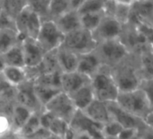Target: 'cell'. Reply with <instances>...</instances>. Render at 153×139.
<instances>
[{"label":"cell","instance_id":"39","mask_svg":"<svg viewBox=\"0 0 153 139\" xmlns=\"http://www.w3.org/2000/svg\"><path fill=\"white\" fill-rule=\"evenodd\" d=\"M117 3L114 0H105L104 1L102 7L103 15L105 16L114 17L116 10Z\"/></svg>","mask_w":153,"mask_h":139},{"label":"cell","instance_id":"32","mask_svg":"<svg viewBox=\"0 0 153 139\" xmlns=\"http://www.w3.org/2000/svg\"><path fill=\"white\" fill-rule=\"evenodd\" d=\"M69 127H70V125L67 121L61 119V118L54 117V118L49 124V127H48V130L51 134L55 135H58L64 138V136H65V134L68 130Z\"/></svg>","mask_w":153,"mask_h":139},{"label":"cell","instance_id":"18","mask_svg":"<svg viewBox=\"0 0 153 139\" xmlns=\"http://www.w3.org/2000/svg\"><path fill=\"white\" fill-rule=\"evenodd\" d=\"M82 111L91 120L102 125L111 120L108 109L107 103L100 101L97 99H95Z\"/></svg>","mask_w":153,"mask_h":139},{"label":"cell","instance_id":"47","mask_svg":"<svg viewBox=\"0 0 153 139\" xmlns=\"http://www.w3.org/2000/svg\"><path fill=\"white\" fill-rule=\"evenodd\" d=\"M44 139H64V138H61V137H59V136L58 135H53V134H49V135L47 136V137L45 138Z\"/></svg>","mask_w":153,"mask_h":139},{"label":"cell","instance_id":"37","mask_svg":"<svg viewBox=\"0 0 153 139\" xmlns=\"http://www.w3.org/2000/svg\"><path fill=\"white\" fill-rule=\"evenodd\" d=\"M12 131L10 117L1 114H0V136Z\"/></svg>","mask_w":153,"mask_h":139},{"label":"cell","instance_id":"22","mask_svg":"<svg viewBox=\"0 0 153 139\" xmlns=\"http://www.w3.org/2000/svg\"><path fill=\"white\" fill-rule=\"evenodd\" d=\"M32 113L31 110L15 102L10 115L12 131L17 132Z\"/></svg>","mask_w":153,"mask_h":139},{"label":"cell","instance_id":"48","mask_svg":"<svg viewBox=\"0 0 153 139\" xmlns=\"http://www.w3.org/2000/svg\"><path fill=\"white\" fill-rule=\"evenodd\" d=\"M40 1L48 7V5H49V2L51 1V0H40Z\"/></svg>","mask_w":153,"mask_h":139},{"label":"cell","instance_id":"8","mask_svg":"<svg viewBox=\"0 0 153 139\" xmlns=\"http://www.w3.org/2000/svg\"><path fill=\"white\" fill-rule=\"evenodd\" d=\"M43 109L52 113L55 117L61 118L69 123L77 110L70 95L62 91L49 100L43 106Z\"/></svg>","mask_w":153,"mask_h":139},{"label":"cell","instance_id":"23","mask_svg":"<svg viewBox=\"0 0 153 139\" xmlns=\"http://www.w3.org/2000/svg\"><path fill=\"white\" fill-rule=\"evenodd\" d=\"M20 43L19 34L13 27H4L0 29V55L10 49L12 46Z\"/></svg>","mask_w":153,"mask_h":139},{"label":"cell","instance_id":"44","mask_svg":"<svg viewBox=\"0 0 153 139\" xmlns=\"http://www.w3.org/2000/svg\"><path fill=\"white\" fill-rule=\"evenodd\" d=\"M85 0H69V4H70V8L71 10H78L79 7L82 5Z\"/></svg>","mask_w":153,"mask_h":139},{"label":"cell","instance_id":"29","mask_svg":"<svg viewBox=\"0 0 153 139\" xmlns=\"http://www.w3.org/2000/svg\"><path fill=\"white\" fill-rule=\"evenodd\" d=\"M102 12L84 13L80 15L81 26L82 28L93 32L98 27L103 17Z\"/></svg>","mask_w":153,"mask_h":139},{"label":"cell","instance_id":"34","mask_svg":"<svg viewBox=\"0 0 153 139\" xmlns=\"http://www.w3.org/2000/svg\"><path fill=\"white\" fill-rule=\"evenodd\" d=\"M131 5H126V4L117 3L116 10H115L114 17L123 25H126L128 23L130 13H131Z\"/></svg>","mask_w":153,"mask_h":139},{"label":"cell","instance_id":"7","mask_svg":"<svg viewBox=\"0 0 153 139\" xmlns=\"http://www.w3.org/2000/svg\"><path fill=\"white\" fill-rule=\"evenodd\" d=\"M65 34L60 30L55 21L43 20L36 38L40 46L46 52L54 51L62 45Z\"/></svg>","mask_w":153,"mask_h":139},{"label":"cell","instance_id":"50","mask_svg":"<svg viewBox=\"0 0 153 139\" xmlns=\"http://www.w3.org/2000/svg\"><path fill=\"white\" fill-rule=\"evenodd\" d=\"M102 139H117V138H110V137H103Z\"/></svg>","mask_w":153,"mask_h":139},{"label":"cell","instance_id":"6","mask_svg":"<svg viewBox=\"0 0 153 139\" xmlns=\"http://www.w3.org/2000/svg\"><path fill=\"white\" fill-rule=\"evenodd\" d=\"M13 22L15 28L19 34V41L21 43L26 37L37 38L41 26L42 19L27 4L16 16Z\"/></svg>","mask_w":153,"mask_h":139},{"label":"cell","instance_id":"2","mask_svg":"<svg viewBox=\"0 0 153 139\" xmlns=\"http://www.w3.org/2000/svg\"><path fill=\"white\" fill-rule=\"evenodd\" d=\"M111 70L120 91H132L140 87L142 79L136 54L131 53Z\"/></svg>","mask_w":153,"mask_h":139},{"label":"cell","instance_id":"35","mask_svg":"<svg viewBox=\"0 0 153 139\" xmlns=\"http://www.w3.org/2000/svg\"><path fill=\"white\" fill-rule=\"evenodd\" d=\"M123 127L118 123L117 121L114 120H111L109 122L103 124L102 128V133L105 137L110 138H117L118 135L120 134Z\"/></svg>","mask_w":153,"mask_h":139},{"label":"cell","instance_id":"41","mask_svg":"<svg viewBox=\"0 0 153 139\" xmlns=\"http://www.w3.org/2000/svg\"><path fill=\"white\" fill-rule=\"evenodd\" d=\"M50 132L49 130L43 128V127H40V129L34 132V133L31 134L30 135L27 136V137L23 138L24 139H44L45 138L47 137Z\"/></svg>","mask_w":153,"mask_h":139},{"label":"cell","instance_id":"40","mask_svg":"<svg viewBox=\"0 0 153 139\" xmlns=\"http://www.w3.org/2000/svg\"><path fill=\"white\" fill-rule=\"evenodd\" d=\"M64 139H93L89 135L85 132L76 131L70 127H69L68 130L66 132Z\"/></svg>","mask_w":153,"mask_h":139},{"label":"cell","instance_id":"52","mask_svg":"<svg viewBox=\"0 0 153 139\" xmlns=\"http://www.w3.org/2000/svg\"><path fill=\"white\" fill-rule=\"evenodd\" d=\"M100 1H105V0H100Z\"/></svg>","mask_w":153,"mask_h":139},{"label":"cell","instance_id":"38","mask_svg":"<svg viewBox=\"0 0 153 139\" xmlns=\"http://www.w3.org/2000/svg\"><path fill=\"white\" fill-rule=\"evenodd\" d=\"M139 131L137 129L123 128L118 135L117 139H137Z\"/></svg>","mask_w":153,"mask_h":139},{"label":"cell","instance_id":"31","mask_svg":"<svg viewBox=\"0 0 153 139\" xmlns=\"http://www.w3.org/2000/svg\"><path fill=\"white\" fill-rule=\"evenodd\" d=\"M61 73V72L60 70H58V71L52 72V73H50L42 74L40 76H38L33 82L34 84L45 85V86L53 87V88H58L61 89V87H60Z\"/></svg>","mask_w":153,"mask_h":139},{"label":"cell","instance_id":"24","mask_svg":"<svg viewBox=\"0 0 153 139\" xmlns=\"http://www.w3.org/2000/svg\"><path fill=\"white\" fill-rule=\"evenodd\" d=\"M1 75L10 85L15 87H18L28 80L24 67L5 66Z\"/></svg>","mask_w":153,"mask_h":139},{"label":"cell","instance_id":"45","mask_svg":"<svg viewBox=\"0 0 153 139\" xmlns=\"http://www.w3.org/2000/svg\"><path fill=\"white\" fill-rule=\"evenodd\" d=\"M117 4H126V5H131L135 1V0H114Z\"/></svg>","mask_w":153,"mask_h":139},{"label":"cell","instance_id":"27","mask_svg":"<svg viewBox=\"0 0 153 139\" xmlns=\"http://www.w3.org/2000/svg\"><path fill=\"white\" fill-rule=\"evenodd\" d=\"M34 89L37 99L43 106H44L49 100H52L56 94L61 91L60 88L45 86V85L34 83Z\"/></svg>","mask_w":153,"mask_h":139},{"label":"cell","instance_id":"46","mask_svg":"<svg viewBox=\"0 0 153 139\" xmlns=\"http://www.w3.org/2000/svg\"><path fill=\"white\" fill-rule=\"evenodd\" d=\"M5 63H4V60H3L2 55H0V75L2 73L3 70H4V68L5 67Z\"/></svg>","mask_w":153,"mask_h":139},{"label":"cell","instance_id":"16","mask_svg":"<svg viewBox=\"0 0 153 139\" xmlns=\"http://www.w3.org/2000/svg\"><path fill=\"white\" fill-rule=\"evenodd\" d=\"M102 66L101 59L96 50L79 55L77 71L91 79Z\"/></svg>","mask_w":153,"mask_h":139},{"label":"cell","instance_id":"17","mask_svg":"<svg viewBox=\"0 0 153 139\" xmlns=\"http://www.w3.org/2000/svg\"><path fill=\"white\" fill-rule=\"evenodd\" d=\"M58 68L61 73H69L77 70L79 55L60 46L55 50Z\"/></svg>","mask_w":153,"mask_h":139},{"label":"cell","instance_id":"19","mask_svg":"<svg viewBox=\"0 0 153 139\" xmlns=\"http://www.w3.org/2000/svg\"><path fill=\"white\" fill-rule=\"evenodd\" d=\"M70 97L77 110H85L95 100L91 82L70 94Z\"/></svg>","mask_w":153,"mask_h":139},{"label":"cell","instance_id":"9","mask_svg":"<svg viewBox=\"0 0 153 139\" xmlns=\"http://www.w3.org/2000/svg\"><path fill=\"white\" fill-rule=\"evenodd\" d=\"M69 125L76 131L87 133L93 139H102L104 137L102 133V124L91 120L82 111L76 110Z\"/></svg>","mask_w":153,"mask_h":139},{"label":"cell","instance_id":"11","mask_svg":"<svg viewBox=\"0 0 153 139\" xmlns=\"http://www.w3.org/2000/svg\"><path fill=\"white\" fill-rule=\"evenodd\" d=\"M124 25L120 23L114 17L103 16L100 25L92 32L94 39L98 43L104 40L120 38Z\"/></svg>","mask_w":153,"mask_h":139},{"label":"cell","instance_id":"51","mask_svg":"<svg viewBox=\"0 0 153 139\" xmlns=\"http://www.w3.org/2000/svg\"><path fill=\"white\" fill-rule=\"evenodd\" d=\"M135 1H147V0H135Z\"/></svg>","mask_w":153,"mask_h":139},{"label":"cell","instance_id":"1","mask_svg":"<svg viewBox=\"0 0 153 139\" xmlns=\"http://www.w3.org/2000/svg\"><path fill=\"white\" fill-rule=\"evenodd\" d=\"M117 104L131 114L143 120L152 127V100L141 88L129 91H120Z\"/></svg>","mask_w":153,"mask_h":139},{"label":"cell","instance_id":"3","mask_svg":"<svg viewBox=\"0 0 153 139\" xmlns=\"http://www.w3.org/2000/svg\"><path fill=\"white\" fill-rule=\"evenodd\" d=\"M91 85L95 99L105 103L116 101L120 91L113 77L111 67L102 66L91 78Z\"/></svg>","mask_w":153,"mask_h":139},{"label":"cell","instance_id":"43","mask_svg":"<svg viewBox=\"0 0 153 139\" xmlns=\"http://www.w3.org/2000/svg\"><path fill=\"white\" fill-rule=\"evenodd\" d=\"M0 139H24L21 135H19L17 132L13 131H10L3 135L0 136Z\"/></svg>","mask_w":153,"mask_h":139},{"label":"cell","instance_id":"10","mask_svg":"<svg viewBox=\"0 0 153 139\" xmlns=\"http://www.w3.org/2000/svg\"><path fill=\"white\" fill-rule=\"evenodd\" d=\"M15 102L25 106L32 112L40 113L43 110V106L37 99L34 89V82L27 80L22 85L16 87Z\"/></svg>","mask_w":153,"mask_h":139},{"label":"cell","instance_id":"33","mask_svg":"<svg viewBox=\"0 0 153 139\" xmlns=\"http://www.w3.org/2000/svg\"><path fill=\"white\" fill-rule=\"evenodd\" d=\"M103 4L104 1L100 0H85L77 11L79 15L88 13L102 12Z\"/></svg>","mask_w":153,"mask_h":139},{"label":"cell","instance_id":"49","mask_svg":"<svg viewBox=\"0 0 153 139\" xmlns=\"http://www.w3.org/2000/svg\"><path fill=\"white\" fill-rule=\"evenodd\" d=\"M3 13V0H0V16Z\"/></svg>","mask_w":153,"mask_h":139},{"label":"cell","instance_id":"15","mask_svg":"<svg viewBox=\"0 0 153 139\" xmlns=\"http://www.w3.org/2000/svg\"><path fill=\"white\" fill-rule=\"evenodd\" d=\"M91 79L77 70L69 73H61L60 76V87L63 92L71 94L83 85L89 83Z\"/></svg>","mask_w":153,"mask_h":139},{"label":"cell","instance_id":"20","mask_svg":"<svg viewBox=\"0 0 153 139\" xmlns=\"http://www.w3.org/2000/svg\"><path fill=\"white\" fill-rule=\"evenodd\" d=\"M54 21L64 34L82 28L80 15L77 10L71 9L67 10Z\"/></svg>","mask_w":153,"mask_h":139},{"label":"cell","instance_id":"30","mask_svg":"<svg viewBox=\"0 0 153 139\" xmlns=\"http://www.w3.org/2000/svg\"><path fill=\"white\" fill-rule=\"evenodd\" d=\"M39 114L40 113H37V112H33L31 114L29 118L25 123V124L17 132L19 135L22 136V138H25L34 133V132L37 131L38 129L41 127Z\"/></svg>","mask_w":153,"mask_h":139},{"label":"cell","instance_id":"5","mask_svg":"<svg viewBox=\"0 0 153 139\" xmlns=\"http://www.w3.org/2000/svg\"><path fill=\"white\" fill-rule=\"evenodd\" d=\"M97 45L98 42L94 39L92 32L80 28L66 34L61 46L81 55L95 50Z\"/></svg>","mask_w":153,"mask_h":139},{"label":"cell","instance_id":"26","mask_svg":"<svg viewBox=\"0 0 153 139\" xmlns=\"http://www.w3.org/2000/svg\"><path fill=\"white\" fill-rule=\"evenodd\" d=\"M27 5V0H3V14L14 20Z\"/></svg>","mask_w":153,"mask_h":139},{"label":"cell","instance_id":"21","mask_svg":"<svg viewBox=\"0 0 153 139\" xmlns=\"http://www.w3.org/2000/svg\"><path fill=\"white\" fill-rule=\"evenodd\" d=\"M142 80L153 79V46L136 54Z\"/></svg>","mask_w":153,"mask_h":139},{"label":"cell","instance_id":"4","mask_svg":"<svg viewBox=\"0 0 153 139\" xmlns=\"http://www.w3.org/2000/svg\"><path fill=\"white\" fill-rule=\"evenodd\" d=\"M95 50L100 56L102 65L111 68L122 62L131 53L120 38L100 42Z\"/></svg>","mask_w":153,"mask_h":139},{"label":"cell","instance_id":"42","mask_svg":"<svg viewBox=\"0 0 153 139\" xmlns=\"http://www.w3.org/2000/svg\"><path fill=\"white\" fill-rule=\"evenodd\" d=\"M4 27H13V28H15L13 21L9 19L8 17H7L5 15L2 13L0 16V29L4 28Z\"/></svg>","mask_w":153,"mask_h":139},{"label":"cell","instance_id":"36","mask_svg":"<svg viewBox=\"0 0 153 139\" xmlns=\"http://www.w3.org/2000/svg\"><path fill=\"white\" fill-rule=\"evenodd\" d=\"M27 4L33 11L37 13L40 16L42 21L49 19L47 7L43 4L40 0H27Z\"/></svg>","mask_w":153,"mask_h":139},{"label":"cell","instance_id":"14","mask_svg":"<svg viewBox=\"0 0 153 139\" xmlns=\"http://www.w3.org/2000/svg\"><path fill=\"white\" fill-rule=\"evenodd\" d=\"M153 0L135 1L131 6V13L128 23L136 25L139 23L152 25Z\"/></svg>","mask_w":153,"mask_h":139},{"label":"cell","instance_id":"12","mask_svg":"<svg viewBox=\"0 0 153 139\" xmlns=\"http://www.w3.org/2000/svg\"><path fill=\"white\" fill-rule=\"evenodd\" d=\"M107 106L111 120L117 121L123 128H134L140 130L144 127L149 126L143 120L123 110L117 104L116 102H108L107 103Z\"/></svg>","mask_w":153,"mask_h":139},{"label":"cell","instance_id":"25","mask_svg":"<svg viewBox=\"0 0 153 139\" xmlns=\"http://www.w3.org/2000/svg\"><path fill=\"white\" fill-rule=\"evenodd\" d=\"M1 55L6 66L25 67L23 53L20 43L12 46Z\"/></svg>","mask_w":153,"mask_h":139},{"label":"cell","instance_id":"13","mask_svg":"<svg viewBox=\"0 0 153 139\" xmlns=\"http://www.w3.org/2000/svg\"><path fill=\"white\" fill-rule=\"evenodd\" d=\"M25 67H32L38 65L46 53L40 46L36 39L26 37L21 41Z\"/></svg>","mask_w":153,"mask_h":139},{"label":"cell","instance_id":"28","mask_svg":"<svg viewBox=\"0 0 153 139\" xmlns=\"http://www.w3.org/2000/svg\"><path fill=\"white\" fill-rule=\"evenodd\" d=\"M70 10L69 0H51L47 7L49 19L55 20Z\"/></svg>","mask_w":153,"mask_h":139}]
</instances>
